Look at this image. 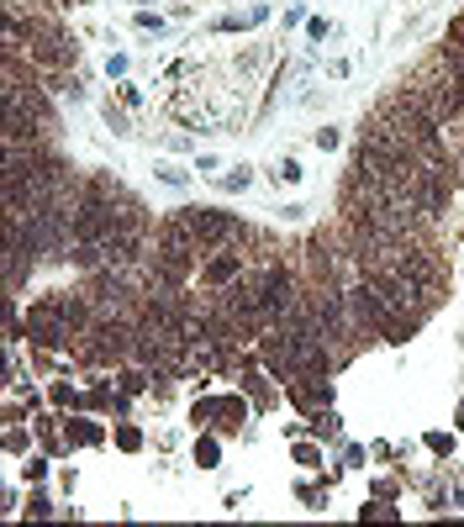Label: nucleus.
<instances>
[{"instance_id": "obj_5", "label": "nucleus", "mask_w": 464, "mask_h": 527, "mask_svg": "<svg viewBox=\"0 0 464 527\" xmlns=\"http://www.w3.org/2000/svg\"><path fill=\"white\" fill-rule=\"evenodd\" d=\"M195 459H201V464H206V469H211V464H216V443H211V438H201V443H195Z\"/></svg>"}, {"instance_id": "obj_1", "label": "nucleus", "mask_w": 464, "mask_h": 527, "mask_svg": "<svg viewBox=\"0 0 464 527\" xmlns=\"http://www.w3.org/2000/svg\"><path fill=\"white\" fill-rule=\"evenodd\" d=\"M179 222L190 227L195 243H216V238H227V232H232V216H216V211H185Z\"/></svg>"}, {"instance_id": "obj_2", "label": "nucleus", "mask_w": 464, "mask_h": 527, "mask_svg": "<svg viewBox=\"0 0 464 527\" xmlns=\"http://www.w3.org/2000/svg\"><path fill=\"white\" fill-rule=\"evenodd\" d=\"M243 401L238 395H222V401H201V406H195V422H216V427H238L243 422Z\"/></svg>"}, {"instance_id": "obj_7", "label": "nucleus", "mask_w": 464, "mask_h": 527, "mask_svg": "<svg viewBox=\"0 0 464 527\" xmlns=\"http://www.w3.org/2000/svg\"><path fill=\"white\" fill-rule=\"evenodd\" d=\"M359 517H385V522H391V517H396V506H385V501H375V506H364V512H359Z\"/></svg>"}, {"instance_id": "obj_9", "label": "nucleus", "mask_w": 464, "mask_h": 527, "mask_svg": "<svg viewBox=\"0 0 464 527\" xmlns=\"http://www.w3.org/2000/svg\"><path fill=\"white\" fill-rule=\"evenodd\" d=\"M428 448L433 454H449V432H428Z\"/></svg>"}, {"instance_id": "obj_3", "label": "nucleus", "mask_w": 464, "mask_h": 527, "mask_svg": "<svg viewBox=\"0 0 464 527\" xmlns=\"http://www.w3.org/2000/svg\"><path fill=\"white\" fill-rule=\"evenodd\" d=\"M238 275V259H232V253H227V259H211L206 264V280H216V285H222V280H232Z\"/></svg>"}, {"instance_id": "obj_10", "label": "nucleus", "mask_w": 464, "mask_h": 527, "mask_svg": "<svg viewBox=\"0 0 464 527\" xmlns=\"http://www.w3.org/2000/svg\"><path fill=\"white\" fill-rule=\"evenodd\" d=\"M459 90H464V63H459Z\"/></svg>"}, {"instance_id": "obj_4", "label": "nucleus", "mask_w": 464, "mask_h": 527, "mask_svg": "<svg viewBox=\"0 0 464 527\" xmlns=\"http://www.w3.org/2000/svg\"><path fill=\"white\" fill-rule=\"evenodd\" d=\"M100 438V427H90V422H74L69 427V443H96Z\"/></svg>"}, {"instance_id": "obj_8", "label": "nucleus", "mask_w": 464, "mask_h": 527, "mask_svg": "<svg viewBox=\"0 0 464 527\" xmlns=\"http://www.w3.org/2000/svg\"><path fill=\"white\" fill-rule=\"evenodd\" d=\"M274 174H280V180H301V164H296V158H285V164L274 169Z\"/></svg>"}, {"instance_id": "obj_6", "label": "nucleus", "mask_w": 464, "mask_h": 527, "mask_svg": "<svg viewBox=\"0 0 464 527\" xmlns=\"http://www.w3.org/2000/svg\"><path fill=\"white\" fill-rule=\"evenodd\" d=\"M117 443H121V448H137V443H143V432H137V427H121Z\"/></svg>"}, {"instance_id": "obj_11", "label": "nucleus", "mask_w": 464, "mask_h": 527, "mask_svg": "<svg viewBox=\"0 0 464 527\" xmlns=\"http://www.w3.org/2000/svg\"><path fill=\"white\" fill-rule=\"evenodd\" d=\"M459 427H464V406H459Z\"/></svg>"}]
</instances>
